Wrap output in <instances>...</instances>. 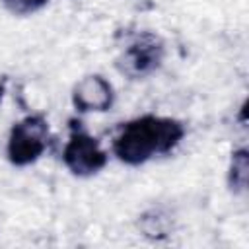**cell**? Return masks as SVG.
Returning <instances> with one entry per match:
<instances>
[{
	"instance_id": "cell-1",
	"label": "cell",
	"mask_w": 249,
	"mask_h": 249,
	"mask_svg": "<svg viewBox=\"0 0 249 249\" xmlns=\"http://www.w3.org/2000/svg\"><path fill=\"white\" fill-rule=\"evenodd\" d=\"M187 126L173 117L146 113L121 123L111 140L113 156L124 165H142L158 156L171 154L185 138Z\"/></svg>"
},
{
	"instance_id": "cell-2",
	"label": "cell",
	"mask_w": 249,
	"mask_h": 249,
	"mask_svg": "<svg viewBox=\"0 0 249 249\" xmlns=\"http://www.w3.org/2000/svg\"><path fill=\"white\" fill-rule=\"evenodd\" d=\"M51 144L49 121L43 113H33L12 124L6 144V158L16 167L35 163Z\"/></svg>"
},
{
	"instance_id": "cell-3",
	"label": "cell",
	"mask_w": 249,
	"mask_h": 249,
	"mask_svg": "<svg viewBox=\"0 0 249 249\" xmlns=\"http://www.w3.org/2000/svg\"><path fill=\"white\" fill-rule=\"evenodd\" d=\"M165 56V43L154 31H138L121 49L115 66L128 80H144L160 70Z\"/></svg>"
},
{
	"instance_id": "cell-4",
	"label": "cell",
	"mask_w": 249,
	"mask_h": 249,
	"mask_svg": "<svg viewBox=\"0 0 249 249\" xmlns=\"http://www.w3.org/2000/svg\"><path fill=\"white\" fill-rule=\"evenodd\" d=\"M62 161L72 175L91 177L107 165L109 154L101 148L99 140L86 130L82 121L70 119L68 121V140L62 150Z\"/></svg>"
},
{
	"instance_id": "cell-5",
	"label": "cell",
	"mask_w": 249,
	"mask_h": 249,
	"mask_svg": "<svg viewBox=\"0 0 249 249\" xmlns=\"http://www.w3.org/2000/svg\"><path fill=\"white\" fill-rule=\"evenodd\" d=\"M115 103V89L101 74H88L72 88V105L78 113H105Z\"/></svg>"
},
{
	"instance_id": "cell-6",
	"label": "cell",
	"mask_w": 249,
	"mask_h": 249,
	"mask_svg": "<svg viewBox=\"0 0 249 249\" xmlns=\"http://www.w3.org/2000/svg\"><path fill=\"white\" fill-rule=\"evenodd\" d=\"M249 179V152L247 148H237L230 156L228 165V187L233 195H241L247 191Z\"/></svg>"
},
{
	"instance_id": "cell-7",
	"label": "cell",
	"mask_w": 249,
	"mask_h": 249,
	"mask_svg": "<svg viewBox=\"0 0 249 249\" xmlns=\"http://www.w3.org/2000/svg\"><path fill=\"white\" fill-rule=\"evenodd\" d=\"M49 4V0H2V6L12 14V16H31L39 10H43Z\"/></svg>"
},
{
	"instance_id": "cell-8",
	"label": "cell",
	"mask_w": 249,
	"mask_h": 249,
	"mask_svg": "<svg viewBox=\"0 0 249 249\" xmlns=\"http://www.w3.org/2000/svg\"><path fill=\"white\" fill-rule=\"evenodd\" d=\"M6 88H8V78H6V76H2V78H0V103H2V99H4Z\"/></svg>"
}]
</instances>
